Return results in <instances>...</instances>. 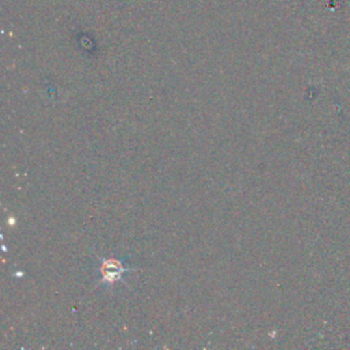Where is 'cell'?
Masks as SVG:
<instances>
[{"instance_id": "cell-1", "label": "cell", "mask_w": 350, "mask_h": 350, "mask_svg": "<svg viewBox=\"0 0 350 350\" xmlns=\"http://www.w3.org/2000/svg\"><path fill=\"white\" fill-rule=\"evenodd\" d=\"M135 267L129 262V258H113L100 257L94 262L96 284L100 288H109L118 286H127L126 278L131 275Z\"/></svg>"}]
</instances>
